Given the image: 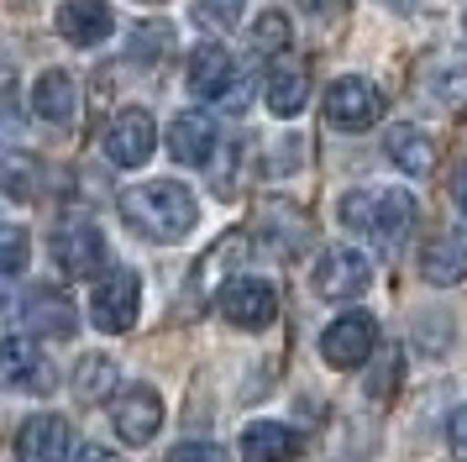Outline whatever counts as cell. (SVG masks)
Returning a JSON list of instances; mask_svg holds the SVG:
<instances>
[{"label":"cell","mask_w":467,"mask_h":462,"mask_svg":"<svg viewBox=\"0 0 467 462\" xmlns=\"http://www.w3.org/2000/svg\"><path fill=\"white\" fill-rule=\"evenodd\" d=\"M121 215H127V226L137 231V236H148V242H179V236L194 231L200 205H194V194L184 184L152 179V184H137V189L121 194Z\"/></svg>","instance_id":"cell-1"},{"label":"cell","mask_w":467,"mask_h":462,"mask_svg":"<svg viewBox=\"0 0 467 462\" xmlns=\"http://www.w3.org/2000/svg\"><path fill=\"white\" fill-rule=\"evenodd\" d=\"M337 215L341 226L368 236L379 252H394L410 236V226H415V200L404 189H347Z\"/></svg>","instance_id":"cell-2"},{"label":"cell","mask_w":467,"mask_h":462,"mask_svg":"<svg viewBox=\"0 0 467 462\" xmlns=\"http://www.w3.org/2000/svg\"><path fill=\"white\" fill-rule=\"evenodd\" d=\"M137 310H142V278L131 268H106L100 273V284L89 294V320L100 326V331L121 336L137 326Z\"/></svg>","instance_id":"cell-3"},{"label":"cell","mask_w":467,"mask_h":462,"mask_svg":"<svg viewBox=\"0 0 467 462\" xmlns=\"http://www.w3.org/2000/svg\"><path fill=\"white\" fill-rule=\"evenodd\" d=\"M373 352H379V320L368 310H347L320 331V357H326L331 368H341V373L362 368Z\"/></svg>","instance_id":"cell-4"},{"label":"cell","mask_w":467,"mask_h":462,"mask_svg":"<svg viewBox=\"0 0 467 462\" xmlns=\"http://www.w3.org/2000/svg\"><path fill=\"white\" fill-rule=\"evenodd\" d=\"M100 147H106V158L116 168H142L152 158V147H158V126H152V110L142 105H127V110H116L110 126L100 131Z\"/></svg>","instance_id":"cell-5"},{"label":"cell","mask_w":467,"mask_h":462,"mask_svg":"<svg viewBox=\"0 0 467 462\" xmlns=\"http://www.w3.org/2000/svg\"><path fill=\"white\" fill-rule=\"evenodd\" d=\"M379 116H383V95L373 79L347 74L326 89V121L337 131H368V126H379Z\"/></svg>","instance_id":"cell-6"},{"label":"cell","mask_w":467,"mask_h":462,"mask_svg":"<svg viewBox=\"0 0 467 462\" xmlns=\"http://www.w3.org/2000/svg\"><path fill=\"white\" fill-rule=\"evenodd\" d=\"M215 310L226 315L232 326H242V331H263V326L278 315V289L268 284V278L242 273V278H232V284H221V294H215Z\"/></svg>","instance_id":"cell-7"},{"label":"cell","mask_w":467,"mask_h":462,"mask_svg":"<svg viewBox=\"0 0 467 462\" xmlns=\"http://www.w3.org/2000/svg\"><path fill=\"white\" fill-rule=\"evenodd\" d=\"M53 257H58V268H64L68 278H89V273L106 268V236H100L95 221L68 215V221L53 226Z\"/></svg>","instance_id":"cell-8"},{"label":"cell","mask_w":467,"mask_h":462,"mask_svg":"<svg viewBox=\"0 0 467 462\" xmlns=\"http://www.w3.org/2000/svg\"><path fill=\"white\" fill-rule=\"evenodd\" d=\"M0 383L16 389V394H53V389H58V373H53V362L37 352L32 336H5V341H0Z\"/></svg>","instance_id":"cell-9"},{"label":"cell","mask_w":467,"mask_h":462,"mask_svg":"<svg viewBox=\"0 0 467 462\" xmlns=\"http://www.w3.org/2000/svg\"><path fill=\"white\" fill-rule=\"evenodd\" d=\"M310 284H316L320 299H358V294L373 284V263H368V252H358V247H326Z\"/></svg>","instance_id":"cell-10"},{"label":"cell","mask_w":467,"mask_h":462,"mask_svg":"<svg viewBox=\"0 0 467 462\" xmlns=\"http://www.w3.org/2000/svg\"><path fill=\"white\" fill-rule=\"evenodd\" d=\"M190 95L200 100H242V79H236V58L226 42H200L190 53Z\"/></svg>","instance_id":"cell-11"},{"label":"cell","mask_w":467,"mask_h":462,"mask_svg":"<svg viewBox=\"0 0 467 462\" xmlns=\"http://www.w3.org/2000/svg\"><path fill=\"white\" fill-rule=\"evenodd\" d=\"M110 420H116V436L127 441V446H148V441L158 436V425H163V399H158V389H148V383H131V389L116 394Z\"/></svg>","instance_id":"cell-12"},{"label":"cell","mask_w":467,"mask_h":462,"mask_svg":"<svg viewBox=\"0 0 467 462\" xmlns=\"http://www.w3.org/2000/svg\"><path fill=\"white\" fill-rule=\"evenodd\" d=\"M22 326L37 331V336L64 341V336H74V326H79V310H74V299H64L58 289L37 284V289H26V299H22Z\"/></svg>","instance_id":"cell-13"},{"label":"cell","mask_w":467,"mask_h":462,"mask_svg":"<svg viewBox=\"0 0 467 462\" xmlns=\"http://www.w3.org/2000/svg\"><path fill=\"white\" fill-rule=\"evenodd\" d=\"M215 142H221V131H215V116H205V110H184L169 121V152L184 168H205L215 158Z\"/></svg>","instance_id":"cell-14"},{"label":"cell","mask_w":467,"mask_h":462,"mask_svg":"<svg viewBox=\"0 0 467 462\" xmlns=\"http://www.w3.org/2000/svg\"><path fill=\"white\" fill-rule=\"evenodd\" d=\"M53 26H58L64 42H74V47H100V42L116 32V16H110L106 0H64L58 16H53Z\"/></svg>","instance_id":"cell-15"},{"label":"cell","mask_w":467,"mask_h":462,"mask_svg":"<svg viewBox=\"0 0 467 462\" xmlns=\"http://www.w3.org/2000/svg\"><path fill=\"white\" fill-rule=\"evenodd\" d=\"M68 452H74V436H68L64 415L22 420V431H16V457L22 462H68Z\"/></svg>","instance_id":"cell-16"},{"label":"cell","mask_w":467,"mask_h":462,"mask_svg":"<svg viewBox=\"0 0 467 462\" xmlns=\"http://www.w3.org/2000/svg\"><path fill=\"white\" fill-rule=\"evenodd\" d=\"M420 273H425V284H436V289L462 284L467 278V226H451L441 236H431L420 252Z\"/></svg>","instance_id":"cell-17"},{"label":"cell","mask_w":467,"mask_h":462,"mask_svg":"<svg viewBox=\"0 0 467 462\" xmlns=\"http://www.w3.org/2000/svg\"><path fill=\"white\" fill-rule=\"evenodd\" d=\"M263 100L274 116H299L305 100H310V68L299 58H278L268 68V84H263Z\"/></svg>","instance_id":"cell-18"},{"label":"cell","mask_w":467,"mask_h":462,"mask_svg":"<svg viewBox=\"0 0 467 462\" xmlns=\"http://www.w3.org/2000/svg\"><path fill=\"white\" fill-rule=\"evenodd\" d=\"M74 100H79V89L68 79L64 68H43L37 84H32V110H37V121L47 126H68L74 121Z\"/></svg>","instance_id":"cell-19"},{"label":"cell","mask_w":467,"mask_h":462,"mask_svg":"<svg viewBox=\"0 0 467 462\" xmlns=\"http://www.w3.org/2000/svg\"><path fill=\"white\" fill-rule=\"evenodd\" d=\"M383 152H389V163L410 173V179H425L431 163H436V142L425 137L420 126H394L389 137H383Z\"/></svg>","instance_id":"cell-20"},{"label":"cell","mask_w":467,"mask_h":462,"mask_svg":"<svg viewBox=\"0 0 467 462\" xmlns=\"http://www.w3.org/2000/svg\"><path fill=\"white\" fill-rule=\"evenodd\" d=\"M295 446H299V436L284 420H253L242 431V462H289Z\"/></svg>","instance_id":"cell-21"},{"label":"cell","mask_w":467,"mask_h":462,"mask_svg":"<svg viewBox=\"0 0 467 462\" xmlns=\"http://www.w3.org/2000/svg\"><path fill=\"white\" fill-rule=\"evenodd\" d=\"M116 383H121V368L100 352H89L85 362L74 368V399H79V404H106V399L116 394Z\"/></svg>","instance_id":"cell-22"},{"label":"cell","mask_w":467,"mask_h":462,"mask_svg":"<svg viewBox=\"0 0 467 462\" xmlns=\"http://www.w3.org/2000/svg\"><path fill=\"white\" fill-rule=\"evenodd\" d=\"M0 189H5L11 200H37V189H43V168H37V158H26V152H5V158H0Z\"/></svg>","instance_id":"cell-23"},{"label":"cell","mask_w":467,"mask_h":462,"mask_svg":"<svg viewBox=\"0 0 467 462\" xmlns=\"http://www.w3.org/2000/svg\"><path fill=\"white\" fill-rule=\"evenodd\" d=\"M127 53L137 63H152V58H163V53H173V26L169 21H142V26H131Z\"/></svg>","instance_id":"cell-24"},{"label":"cell","mask_w":467,"mask_h":462,"mask_svg":"<svg viewBox=\"0 0 467 462\" xmlns=\"http://www.w3.org/2000/svg\"><path fill=\"white\" fill-rule=\"evenodd\" d=\"M242 11H247V0H194V21L205 32H232Z\"/></svg>","instance_id":"cell-25"},{"label":"cell","mask_w":467,"mask_h":462,"mask_svg":"<svg viewBox=\"0 0 467 462\" xmlns=\"http://www.w3.org/2000/svg\"><path fill=\"white\" fill-rule=\"evenodd\" d=\"M32 257V242H26L22 226H0V278H16Z\"/></svg>","instance_id":"cell-26"},{"label":"cell","mask_w":467,"mask_h":462,"mask_svg":"<svg viewBox=\"0 0 467 462\" xmlns=\"http://www.w3.org/2000/svg\"><path fill=\"white\" fill-rule=\"evenodd\" d=\"M400 368H404L400 347H383V352H379V368L368 373V394H373V399H389L394 389H400Z\"/></svg>","instance_id":"cell-27"},{"label":"cell","mask_w":467,"mask_h":462,"mask_svg":"<svg viewBox=\"0 0 467 462\" xmlns=\"http://www.w3.org/2000/svg\"><path fill=\"white\" fill-rule=\"evenodd\" d=\"M284 42H289V21H284V11H263L253 26V47L257 53H284Z\"/></svg>","instance_id":"cell-28"},{"label":"cell","mask_w":467,"mask_h":462,"mask_svg":"<svg viewBox=\"0 0 467 462\" xmlns=\"http://www.w3.org/2000/svg\"><path fill=\"white\" fill-rule=\"evenodd\" d=\"M169 462H226V452L211 446V441H179L169 452Z\"/></svg>","instance_id":"cell-29"},{"label":"cell","mask_w":467,"mask_h":462,"mask_svg":"<svg viewBox=\"0 0 467 462\" xmlns=\"http://www.w3.org/2000/svg\"><path fill=\"white\" fill-rule=\"evenodd\" d=\"M446 446H451L457 462H467V404H457V410L446 415Z\"/></svg>","instance_id":"cell-30"},{"label":"cell","mask_w":467,"mask_h":462,"mask_svg":"<svg viewBox=\"0 0 467 462\" xmlns=\"http://www.w3.org/2000/svg\"><path fill=\"white\" fill-rule=\"evenodd\" d=\"M451 200H457V210L467 215V163H457V173H451Z\"/></svg>","instance_id":"cell-31"},{"label":"cell","mask_w":467,"mask_h":462,"mask_svg":"<svg viewBox=\"0 0 467 462\" xmlns=\"http://www.w3.org/2000/svg\"><path fill=\"white\" fill-rule=\"evenodd\" d=\"M299 11H310V16H326V11H337V0H295Z\"/></svg>","instance_id":"cell-32"},{"label":"cell","mask_w":467,"mask_h":462,"mask_svg":"<svg viewBox=\"0 0 467 462\" xmlns=\"http://www.w3.org/2000/svg\"><path fill=\"white\" fill-rule=\"evenodd\" d=\"M79 462H121V457H116V452H106V446H85V452H79Z\"/></svg>","instance_id":"cell-33"},{"label":"cell","mask_w":467,"mask_h":462,"mask_svg":"<svg viewBox=\"0 0 467 462\" xmlns=\"http://www.w3.org/2000/svg\"><path fill=\"white\" fill-rule=\"evenodd\" d=\"M389 5H415V0H389Z\"/></svg>","instance_id":"cell-34"}]
</instances>
